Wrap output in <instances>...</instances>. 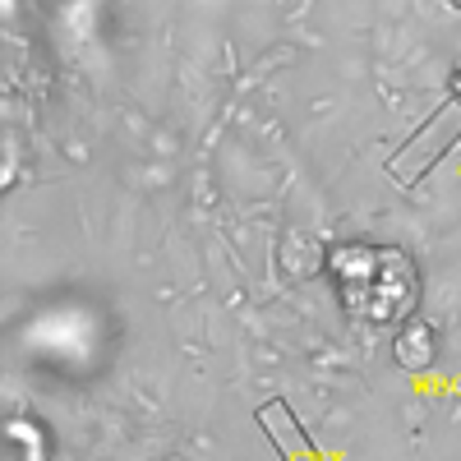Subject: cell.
<instances>
[{"label": "cell", "mask_w": 461, "mask_h": 461, "mask_svg": "<svg viewBox=\"0 0 461 461\" xmlns=\"http://www.w3.org/2000/svg\"><path fill=\"white\" fill-rule=\"evenodd\" d=\"M258 429L267 434L277 461H332V456L314 443V434L304 429V420H300L282 397H273V402L258 406Z\"/></svg>", "instance_id": "obj_3"}, {"label": "cell", "mask_w": 461, "mask_h": 461, "mask_svg": "<svg viewBox=\"0 0 461 461\" xmlns=\"http://www.w3.org/2000/svg\"><path fill=\"white\" fill-rule=\"evenodd\" d=\"M328 277L341 295V310L360 328L402 332L415 323L420 273L406 249L397 245H341L328 258Z\"/></svg>", "instance_id": "obj_1"}, {"label": "cell", "mask_w": 461, "mask_h": 461, "mask_svg": "<svg viewBox=\"0 0 461 461\" xmlns=\"http://www.w3.org/2000/svg\"><path fill=\"white\" fill-rule=\"evenodd\" d=\"M456 143H461V102L452 97V102H443L429 121L420 125V130L393 152V158H388V176H393L402 189H415Z\"/></svg>", "instance_id": "obj_2"}, {"label": "cell", "mask_w": 461, "mask_h": 461, "mask_svg": "<svg viewBox=\"0 0 461 461\" xmlns=\"http://www.w3.org/2000/svg\"><path fill=\"white\" fill-rule=\"evenodd\" d=\"M393 351H397V360H402L411 374H425V369L434 365V332H429L425 323H406V328L397 332V341H393Z\"/></svg>", "instance_id": "obj_4"}]
</instances>
